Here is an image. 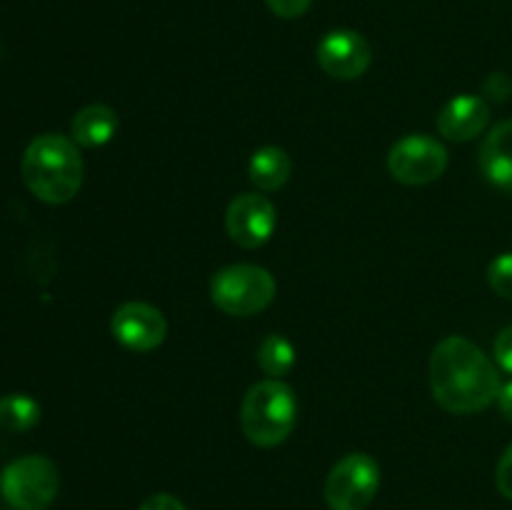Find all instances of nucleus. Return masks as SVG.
<instances>
[{"label":"nucleus","instance_id":"nucleus-13","mask_svg":"<svg viewBox=\"0 0 512 510\" xmlns=\"http://www.w3.org/2000/svg\"><path fill=\"white\" fill-rule=\"evenodd\" d=\"M118 113L110 105L93 103L78 110L70 123V138L80 145V148H100V145L110 143L113 135L118 133Z\"/></svg>","mask_w":512,"mask_h":510},{"label":"nucleus","instance_id":"nucleus-14","mask_svg":"<svg viewBox=\"0 0 512 510\" xmlns=\"http://www.w3.org/2000/svg\"><path fill=\"white\" fill-rule=\"evenodd\" d=\"M293 173V160L278 145H263L250 155L248 175L250 183L260 190V193H275L283 188Z\"/></svg>","mask_w":512,"mask_h":510},{"label":"nucleus","instance_id":"nucleus-22","mask_svg":"<svg viewBox=\"0 0 512 510\" xmlns=\"http://www.w3.org/2000/svg\"><path fill=\"white\" fill-rule=\"evenodd\" d=\"M138 510H188L183 503H180L175 495L170 493H155L150 495V498H145L143 503H140Z\"/></svg>","mask_w":512,"mask_h":510},{"label":"nucleus","instance_id":"nucleus-2","mask_svg":"<svg viewBox=\"0 0 512 510\" xmlns=\"http://www.w3.org/2000/svg\"><path fill=\"white\" fill-rule=\"evenodd\" d=\"M20 175L30 193L48 205H65L83 185V158L68 135L43 133L25 148Z\"/></svg>","mask_w":512,"mask_h":510},{"label":"nucleus","instance_id":"nucleus-8","mask_svg":"<svg viewBox=\"0 0 512 510\" xmlns=\"http://www.w3.org/2000/svg\"><path fill=\"white\" fill-rule=\"evenodd\" d=\"M275 225H278V210L268 195L243 193L230 200L225 210V230L230 240L245 250L263 248L273 238Z\"/></svg>","mask_w":512,"mask_h":510},{"label":"nucleus","instance_id":"nucleus-11","mask_svg":"<svg viewBox=\"0 0 512 510\" xmlns=\"http://www.w3.org/2000/svg\"><path fill=\"white\" fill-rule=\"evenodd\" d=\"M490 123V105L483 95L463 93L443 105L438 113V133L445 140L465 143L485 133Z\"/></svg>","mask_w":512,"mask_h":510},{"label":"nucleus","instance_id":"nucleus-23","mask_svg":"<svg viewBox=\"0 0 512 510\" xmlns=\"http://www.w3.org/2000/svg\"><path fill=\"white\" fill-rule=\"evenodd\" d=\"M498 408H500V413L505 415V420H510V423H512V380H510V383H505L503 388H500Z\"/></svg>","mask_w":512,"mask_h":510},{"label":"nucleus","instance_id":"nucleus-9","mask_svg":"<svg viewBox=\"0 0 512 510\" xmlns=\"http://www.w3.org/2000/svg\"><path fill=\"white\" fill-rule=\"evenodd\" d=\"M315 58L323 73L335 80H358L373 63V48L360 33L348 28L330 30L315 48Z\"/></svg>","mask_w":512,"mask_h":510},{"label":"nucleus","instance_id":"nucleus-5","mask_svg":"<svg viewBox=\"0 0 512 510\" xmlns=\"http://www.w3.org/2000/svg\"><path fill=\"white\" fill-rule=\"evenodd\" d=\"M60 488V473L45 455H23L0 473V493L15 510H45Z\"/></svg>","mask_w":512,"mask_h":510},{"label":"nucleus","instance_id":"nucleus-3","mask_svg":"<svg viewBox=\"0 0 512 510\" xmlns=\"http://www.w3.org/2000/svg\"><path fill=\"white\" fill-rule=\"evenodd\" d=\"M298 423V398L288 383L265 378L245 393L240 403V430L258 448L285 443Z\"/></svg>","mask_w":512,"mask_h":510},{"label":"nucleus","instance_id":"nucleus-21","mask_svg":"<svg viewBox=\"0 0 512 510\" xmlns=\"http://www.w3.org/2000/svg\"><path fill=\"white\" fill-rule=\"evenodd\" d=\"M495 485H498V490L505 498L512 500V443L505 448L498 470H495Z\"/></svg>","mask_w":512,"mask_h":510},{"label":"nucleus","instance_id":"nucleus-16","mask_svg":"<svg viewBox=\"0 0 512 510\" xmlns=\"http://www.w3.org/2000/svg\"><path fill=\"white\" fill-rule=\"evenodd\" d=\"M40 403L25 393H10L0 398V428L8 433H25L40 420Z\"/></svg>","mask_w":512,"mask_h":510},{"label":"nucleus","instance_id":"nucleus-7","mask_svg":"<svg viewBox=\"0 0 512 510\" xmlns=\"http://www.w3.org/2000/svg\"><path fill=\"white\" fill-rule=\"evenodd\" d=\"M388 170L403 185L435 183L448 170V150L433 135H405L390 148Z\"/></svg>","mask_w":512,"mask_h":510},{"label":"nucleus","instance_id":"nucleus-1","mask_svg":"<svg viewBox=\"0 0 512 510\" xmlns=\"http://www.w3.org/2000/svg\"><path fill=\"white\" fill-rule=\"evenodd\" d=\"M430 390L440 408L453 415H473L498 400V365L463 335H448L430 355Z\"/></svg>","mask_w":512,"mask_h":510},{"label":"nucleus","instance_id":"nucleus-4","mask_svg":"<svg viewBox=\"0 0 512 510\" xmlns=\"http://www.w3.org/2000/svg\"><path fill=\"white\" fill-rule=\"evenodd\" d=\"M275 290L278 285L270 270L253 263L220 268L210 280V298L215 308L233 318H250V315L263 313L273 303Z\"/></svg>","mask_w":512,"mask_h":510},{"label":"nucleus","instance_id":"nucleus-17","mask_svg":"<svg viewBox=\"0 0 512 510\" xmlns=\"http://www.w3.org/2000/svg\"><path fill=\"white\" fill-rule=\"evenodd\" d=\"M488 283L500 298L512 300V253H503L488 265Z\"/></svg>","mask_w":512,"mask_h":510},{"label":"nucleus","instance_id":"nucleus-18","mask_svg":"<svg viewBox=\"0 0 512 510\" xmlns=\"http://www.w3.org/2000/svg\"><path fill=\"white\" fill-rule=\"evenodd\" d=\"M493 355L498 368H503L505 373L512 375V325H508V328H503L498 333V338H495V345H493Z\"/></svg>","mask_w":512,"mask_h":510},{"label":"nucleus","instance_id":"nucleus-15","mask_svg":"<svg viewBox=\"0 0 512 510\" xmlns=\"http://www.w3.org/2000/svg\"><path fill=\"white\" fill-rule=\"evenodd\" d=\"M258 365L268 378L283 380L295 368V345L285 335L270 333L258 345Z\"/></svg>","mask_w":512,"mask_h":510},{"label":"nucleus","instance_id":"nucleus-19","mask_svg":"<svg viewBox=\"0 0 512 510\" xmlns=\"http://www.w3.org/2000/svg\"><path fill=\"white\" fill-rule=\"evenodd\" d=\"M265 3H268V8L273 10L278 18L295 20V18H300V15L308 13L310 5H313V0H265Z\"/></svg>","mask_w":512,"mask_h":510},{"label":"nucleus","instance_id":"nucleus-6","mask_svg":"<svg viewBox=\"0 0 512 510\" xmlns=\"http://www.w3.org/2000/svg\"><path fill=\"white\" fill-rule=\"evenodd\" d=\"M380 490V465L368 453H350L330 468L325 478V503L330 510H365Z\"/></svg>","mask_w":512,"mask_h":510},{"label":"nucleus","instance_id":"nucleus-12","mask_svg":"<svg viewBox=\"0 0 512 510\" xmlns=\"http://www.w3.org/2000/svg\"><path fill=\"white\" fill-rule=\"evenodd\" d=\"M478 163L490 185L512 195V120H503L485 135Z\"/></svg>","mask_w":512,"mask_h":510},{"label":"nucleus","instance_id":"nucleus-20","mask_svg":"<svg viewBox=\"0 0 512 510\" xmlns=\"http://www.w3.org/2000/svg\"><path fill=\"white\" fill-rule=\"evenodd\" d=\"M483 93L488 95L490 100H495V103H505L512 93V80L505 73L488 75L483 83Z\"/></svg>","mask_w":512,"mask_h":510},{"label":"nucleus","instance_id":"nucleus-10","mask_svg":"<svg viewBox=\"0 0 512 510\" xmlns=\"http://www.w3.org/2000/svg\"><path fill=\"white\" fill-rule=\"evenodd\" d=\"M110 330L123 348L133 353H150L163 345L168 335V320L155 305L130 300L115 310L110 318Z\"/></svg>","mask_w":512,"mask_h":510}]
</instances>
